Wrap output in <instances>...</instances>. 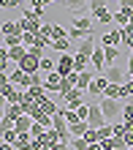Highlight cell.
I'll list each match as a JSON object with an SVG mask.
<instances>
[{
	"mask_svg": "<svg viewBox=\"0 0 133 150\" xmlns=\"http://www.w3.org/2000/svg\"><path fill=\"white\" fill-rule=\"evenodd\" d=\"M98 107L103 109V115H106V120L109 123H117V120H122V107H120V101L117 98H103L98 101Z\"/></svg>",
	"mask_w": 133,
	"mask_h": 150,
	"instance_id": "cell-1",
	"label": "cell"
},
{
	"mask_svg": "<svg viewBox=\"0 0 133 150\" xmlns=\"http://www.w3.org/2000/svg\"><path fill=\"white\" fill-rule=\"evenodd\" d=\"M106 123H109V120H106L103 109L98 107V101H92V104H90V117H87V126H90V128H103Z\"/></svg>",
	"mask_w": 133,
	"mask_h": 150,
	"instance_id": "cell-2",
	"label": "cell"
},
{
	"mask_svg": "<svg viewBox=\"0 0 133 150\" xmlns=\"http://www.w3.org/2000/svg\"><path fill=\"white\" fill-rule=\"evenodd\" d=\"M109 85H111V82H109V76H106V74H98V76H95V82L90 85V90H87V93H90L95 101H101L103 96H106V87H109Z\"/></svg>",
	"mask_w": 133,
	"mask_h": 150,
	"instance_id": "cell-3",
	"label": "cell"
},
{
	"mask_svg": "<svg viewBox=\"0 0 133 150\" xmlns=\"http://www.w3.org/2000/svg\"><path fill=\"white\" fill-rule=\"evenodd\" d=\"M76 68H74V55H60V60H57V74L60 76H68V74H74Z\"/></svg>",
	"mask_w": 133,
	"mask_h": 150,
	"instance_id": "cell-4",
	"label": "cell"
},
{
	"mask_svg": "<svg viewBox=\"0 0 133 150\" xmlns=\"http://www.w3.org/2000/svg\"><path fill=\"white\" fill-rule=\"evenodd\" d=\"M101 47H122V30H109L106 36L101 38Z\"/></svg>",
	"mask_w": 133,
	"mask_h": 150,
	"instance_id": "cell-5",
	"label": "cell"
},
{
	"mask_svg": "<svg viewBox=\"0 0 133 150\" xmlns=\"http://www.w3.org/2000/svg\"><path fill=\"white\" fill-rule=\"evenodd\" d=\"M90 63H92V68H98V74L103 71V68H109V63H106V52H103V47H98V49L92 52Z\"/></svg>",
	"mask_w": 133,
	"mask_h": 150,
	"instance_id": "cell-6",
	"label": "cell"
},
{
	"mask_svg": "<svg viewBox=\"0 0 133 150\" xmlns=\"http://www.w3.org/2000/svg\"><path fill=\"white\" fill-rule=\"evenodd\" d=\"M76 74H79V85H76V87L87 93V90H90V85L95 82V74H92V68H87V71H76Z\"/></svg>",
	"mask_w": 133,
	"mask_h": 150,
	"instance_id": "cell-7",
	"label": "cell"
},
{
	"mask_svg": "<svg viewBox=\"0 0 133 150\" xmlns=\"http://www.w3.org/2000/svg\"><path fill=\"white\" fill-rule=\"evenodd\" d=\"M22 115H24V107H22V104H6V112H3V117H8V120H19L22 117Z\"/></svg>",
	"mask_w": 133,
	"mask_h": 150,
	"instance_id": "cell-8",
	"label": "cell"
},
{
	"mask_svg": "<svg viewBox=\"0 0 133 150\" xmlns=\"http://www.w3.org/2000/svg\"><path fill=\"white\" fill-rule=\"evenodd\" d=\"M41 25H43V22H38V19H27V16H22V19H19L22 33H41Z\"/></svg>",
	"mask_w": 133,
	"mask_h": 150,
	"instance_id": "cell-9",
	"label": "cell"
},
{
	"mask_svg": "<svg viewBox=\"0 0 133 150\" xmlns=\"http://www.w3.org/2000/svg\"><path fill=\"white\" fill-rule=\"evenodd\" d=\"M92 36H95V30H92ZM92 36L87 38V41H82V44L76 47V55H87V57H92V52L98 49V47H95V41H92Z\"/></svg>",
	"mask_w": 133,
	"mask_h": 150,
	"instance_id": "cell-10",
	"label": "cell"
},
{
	"mask_svg": "<svg viewBox=\"0 0 133 150\" xmlns=\"http://www.w3.org/2000/svg\"><path fill=\"white\" fill-rule=\"evenodd\" d=\"M130 19H133V11H130V8H120V11H114V25H120V28L130 25Z\"/></svg>",
	"mask_w": 133,
	"mask_h": 150,
	"instance_id": "cell-11",
	"label": "cell"
},
{
	"mask_svg": "<svg viewBox=\"0 0 133 150\" xmlns=\"http://www.w3.org/2000/svg\"><path fill=\"white\" fill-rule=\"evenodd\" d=\"M33 123H35V120L30 117V115H22V117H19V120L14 123V128L19 131V134H30V128H33Z\"/></svg>",
	"mask_w": 133,
	"mask_h": 150,
	"instance_id": "cell-12",
	"label": "cell"
},
{
	"mask_svg": "<svg viewBox=\"0 0 133 150\" xmlns=\"http://www.w3.org/2000/svg\"><path fill=\"white\" fill-rule=\"evenodd\" d=\"M27 52H30V49L24 47V44H19V47H11V49H8V55H11V60H14V66H16V63H22V60L27 57Z\"/></svg>",
	"mask_w": 133,
	"mask_h": 150,
	"instance_id": "cell-13",
	"label": "cell"
},
{
	"mask_svg": "<svg viewBox=\"0 0 133 150\" xmlns=\"http://www.w3.org/2000/svg\"><path fill=\"white\" fill-rule=\"evenodd\" d=\"M106 76H109L111 85H125V82H122V76H125V74H122L120 66H109V68H106Z\"/></svg>",
	"mask_w": 133,
	"mask_h": 150,
	"instance_id": "cell-14",
	"label": "cell"
},
{
	"mask_svg": "<svg viewBox=\"0 0 133 150\" xmlns=\"http://www.w3.org/2000/svg\"><path fill=\"white\" fill-rule=\"evenodd\" d=\"M8 36H24L22 28H19V19L16 22H3V38H8Z\"/></svg>",
	"mask_w": 133,
	"mask_h": 150,
	"instance_id": "cell-15",
	"label": "cell"
},
{
	"mask_svg": "<svg viewBox=\"0 0 133 150\" xmlns=\"http://www.w3.org/2000/svg\"><path fill=\"white\" fill-rule=\"evenodd\" d=\"M90 36H92V30H90V33H87V30H79V28H71V30H68V38L74 41V44H82V41H87Z\"/></svg>",
	"mask_w": 133,
	"mask_h": 150,
	"instance_id": "cell-16",
	"label": "cell"
},
{
	"mask_svg": "<svg viewBox=\"0 0 133 150\" xmlns=\"http://www.w3.org/2000/svg\"><path fill=\"white\" fill-rule=\"evenodd\" d=\"M106 98L125 101V87H122V85H109V87H106Z\"/></svg>",
	"mask_w": 133,
	"mask_h": 150,
	"instance_id": "cell-17",
	"label": "cell"
},
{
	"mask_svg": "<svg viewBox=\"0 0 133 150\" xmlns=\"http://www.w3.org/2000/svg\"><path fill=\"white\" fill-rule=\"evenodd\" d=\"M98 25H114V11H109V8H103V11H98L92 16Z\"/></svg>",
	"mask_w": 133,
	"mask_h": 150,
	"instance_id": "cell-18",
	"label": "cell"
},
{
	"mask_svg": "<svg viewBox=\"0 0 133 150\" xmlns=\"http://www.w3.org/2000/svg\"><path fill=\"white\" fill-rule=\"evenodd\" d=\"M16 150H33V137L30 134H19L16 137V142H14Z\"/></svg>",
	"mask_w": 133,
	"mask_h": 150,
	"instance_id": "cell-19",
	"label": "cell"
},
{
	"mask_svg": "<svg viewBox=\"0 0 133 150\" xmlns=\"http://www.w3.org/2000/svg\"><path fill=\"white\" fill-rule=\"evenodd\" d=\"M90 66L92 63H90V57H87V55H74V68H76V71H87Z\"/></svg>",
	"mask_w": 133,
	"mask_h": 150,
	"instance_id": "cell-20",
	"label": "cell"
},
{
	"mask_svg": "<svg viewBox=\"0 0 133 150\" xmlns=\"http://www.w3.org/2000/svg\"><path fill=\"white\" fill-rule=\"evenodd\" d=\"M71 44H74V41H71L68 36H63V38H55V41H52V47H55L57 52H63V55H65V52L71 49Z\"/></svg>",
	"mask_w": 133,
	"mask_h": 150,
	"instance_id": "cell-21",
	"label": "cell"
},
{
	"mask_svg": "<svg viewBox=\"0 0 133 150\" xmlns=\"http://www.w3.org/2000/svg\"><path fill=\"white\" fill-rule=\"evenodd\" d=\"M103 52H106V63L109 66H114L120 60V47H103Z\"/></svg>",
	"mask_w": 133,
	"mask_h": 150,
	"instance_id": "cell-22",
	"label": "cell"
},
{
	"mask_svg": "<svg viewBox=\"0 0 133 150\" xmlns=\"http://www.w3.org/2000/svg\"><path fill=\"white\" fill-rule=\"evenodd\" d=\"M92 22H95L92 16H79V19L74 22V28H79V30H87V33H90V30H92Z\"/></svg>",
	"mask_w": 133,
	"mask_h": 150,
	"instance_id": "cell-23",
	"label": "cell"
},
{
	"mask_svg": "<svg viewBox=\"0 0 133 150\" xmlns=\"http://www.w3.org/2000/svg\"><path fill=\"white\" fill-rule=\"evenodd\" d=\"M87 131H90V126H87V120H82L76 126H71V137H84Z\"/></svg>",
	"mask_w": 133,
	"mask_h": 150,
	"instance_id": "cell-24",
	"label": "cell"
},
{
	"mask_svg": "<svg viewBox=\"0 0 133 150\" xmlns=\"http://www.w3.org/2000/svg\"><path fill=\"white\" fill-rule=\"evenodd\" d=\"M87 147H90V142H87L84 137H74L71 139V150H87Z\"/></svg>",
	"mask_w": 133,
	"mask_h": 150,
	"instance_id": "cell-25",
	"label": "cell"
},
{
	"mask_svg": "<svg viewBox=\"0 0 133 150\" xmlns=\"http://www.w3.org/2000/svg\"><path fill=\"white\" fill-rule=\"evenodd\" d=\"M122 120H125V123H130V120H133V101H130V98L122 104Z\"/></svg>",
	"mask_w": 133,
	"mask_h": 150,
	"instance_id": "cell-26",
	"label": "cell"
},
{
	"mask_svg": "<svg viewBox=\"0 0 133 150\" xmlns=\"http://www.w3.org/2000/svg\"><path fill=\"white\" fill-rule=\"evenodd\" d=\"M41 71H46V74L57 71V63H55L52 57H41Z\"/></svg>",
	"mask_w": 133,
	"mask_h": 150,
	"instance_id": "cell-27",
	"label": "cell"
},
{
	"mask_svg": "<svg viewBox=\"0 0 133 150\" xmlns=\"http://www.w3.org/2000/svg\"><path fill=\"white\" fill-rule=\"evenodd\" d=\"M106 3H109V0H90V14L95 16L98 11H103V8H106Z\"/></svg>",
	"mask_w": 133,
	"mask_h": 150,
	"instance_id": "cell-28",
	"label": "cell"
},
{
	"mask_svg": "<svg viewBox=\"0 0 133 150\" xmlns=\"http://www.w3.org/2000/svg\"><path fill=\"white\" fill-rule=\"evenodd\" d=\"M84 3H90V0H65V8H68V11H79Z\"/></svg>",
	"mask_w": 133,
	"mask_h": 150,
	"instance_id": "cell-29",
	"label": "cell"
},
{
	"mask_svg": "<svg viewBox=\"0 0 133 150\" xmlns=\"http://www.w3.org/2000/svg\"><path fill=\"white\" fill-rule=\"evenodd\" d=\"M43 134H46V128H43L41 123H33V128H30V137H33V139H38V137H43Z\"/></svg>",
	"mask_w": 133,
	"mask_h": 150,
	"instance_id": "cell-30",
	"label": "cell"
},
{
	"mask_svg": "<svg viewBox=\"0 0 133 150\" xmlns=\"http://www.w3.org/2000/svg\"><path fill=\"white\" fill-rule=\"evenodd\" d=\"M19 44H22V36H8V38H3V47H8V49H11V47H19Z\"/></svg>",
	"mask_w": 133,
	"mask_h": 150,
	"instance_id": "cell-31",
	"label": "cell"
},
{
	"mask_svg": "<svg viewBox=\"0 0 133 150\" xmlns=\"http://www.w3.org/2000/svg\"><path fill=\"white\" fill-rule=\"evenodd\" d=\"M76 115H79V120H87V117H90V104L79 107V109H76Z\"/></svg>",
	"mask_w": 133,
	"mask_h": 150,
	"instance_id": "cell-32",
	"label": "cell"
},
{
	"mask_svg": "<svg viewBox=\"0 0 133 150\" xmlns=\"http://www.w3.org/2000/svg\"><path fill=\"white\" fill-rule=\"evenodd\" d=\"M19 3H22V0H0V6H3V8H16Z\"/></svg>",
	"mask_w": 133,
	"mask_h": 150,
	"instance_id": "cell-33",
	"label": "cell"
},
{
	"mask_svg": "<svg viewBox=\"0 0 133 150\" xmlns=\"http://www.w3.org/2000/svg\"><path fill=\"white\" fill-rule=\"evenodd\" d=\"M63 36H68V33L60 28V25H55V38H63Z\"/></svg>",
	"mask_w": 133,
	"mask_h": 150,
	"instance_id": "cell-34",
	"label": "cell"
},
{
	"mask_svg": "<svg viewBox=\"0 0 133 150\" xmlns=\"http://www.w3.org/2000/svg\"><path fill=\"white\" fill-rule=\"evenodd\" d=\"M117 3H120V8H130L133 11V0H117Z\"/></svg>",
	"mask_w": 133,
	"mask_h": 150,
	"instance_id": "cell-35",
	"label": "cell"
},
{
	"mask_svg": "<svg viewBox=\"0 0 133 150\" xmlns=\"http://www.w3.org/2000/svg\"><path fill=\"white\" fill-rule=\"evenodd\" d=\"M27 3H30V6H41V8H43V6H46V0H27Z\"/></svg>",
	"mask_w": 133,
	"mask_h": 150,
	"instance_id": "cell-36",
	"label": "cell"
},
{
	"mask_svg": "<svg viewBox=\"0 0 133 150\" xmlns=\"http://www.w3.org/2000/svg\"><path fill=\"white\" fill-rule=\"evenodd\" d=\"M128 74H133V55H130V60H128Z\"/></svg>",
	"mask_w": 133,
	"mask_h": 150,
	"instance_id": "cell-37",
	"label": "cell"
},
{
	"mask_svg": "<svg viewBox=\"0 0 133 150\" xmlns=\"http://www.w3.org/2000/svg\"><path fill=\"white\" fill-rule=\"evenodd\" d=\"M0 150H16V147H14V145H6V142H3V147H0Z\"/></svg>",
	"mask_w": 133,
	"mask_h": 150,
	"instance_id": "cell-38",
	"label": "cell"
},
{
	"mask_svg": "<svg viewBox=\"0 0 133 150\" xmlns=\"http://www.w3.org/2000/svg\"><path fill=\"white\" fill-rule=\"evenodd\" d=\"M128 76H130V79H133V74H128Z\"/></svg>",
	"mask_w": 133,
	"mask_h": 150,
	"instance_id": "cell-39",
	"label": "cell"
},
{
	"mask_svg": "<svg viewBox=\"0 0 133 150\" xmlns=\"http://www.w3.org/2000/svg\"><path fill=\"white\" fill-rule=\"evenodd\" d=\"M130 52H133V47H130Z\"/></svg>",
	"mask_w": 133,
	"mask_h": 150,
	"instance_id": "cell-40",
	"label": "cell"
}]
</instances>
